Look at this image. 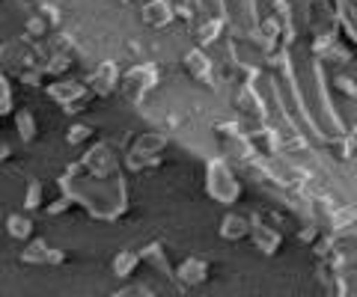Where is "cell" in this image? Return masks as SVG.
Masks as SVG:
<instances>
[{"label": "cell", "instance_id": "6da1fadb", "mask_svg": "<svg viewBox=\"0 0 357 297\" xmlns=\"http://www.w3.org/2000/svg\"><path fill=\"white\" fill-rule=\"evenodd\" d=\"M250 235H253L256 247H259L262 252H277V250H280V232L265 229L259 220H253V223H250Z\"/></svg>", "mask_w": 357, "mask_h": 297}, {"label": "cell", "instance_id": "7a4b0ae2", "mask_svg": "<svg viewBox=\"0 0 357 297\" xmlns=\"http://www.w3.org/2000/svg\"><path fill=\"white\" fill-rule=\"evenodd\" d=\"M206 271H208V265L203 259H185L182 262V268H178V282H185V285H197V282H203L206 280Z\"/></svg>", "mask_w": 357, "mask_h": 297}, {"label": "cell", "instance_id": "3957f363", "mask_svg": "<svg viewBox=\"0 0 357 297\" xmlns=\"http://www.w3.org/2000/svg\"><path fill=\"white\" fill-rule=\"evenodd\" d=\"M220 235L229 238V241L248 238V235H250V220H244V217H238V214H229L227 220H223V226H220Z\"/></svg>", "mask_w": 357, "mask_h": 297}, {"label": "cell", "instance_id": "277c9868", "mask_svg": "<svg viewBox=\"0 0 357 297\" xmlns=\"http://www.w3.org/2000/svg\"><path fill=\"white\" fill-rule=\"evenodd\" d=\"M66 256L57 250H51L45 241H36V244H30L27 252H24V262H51V265H60Z\"/></svg>", "mask_w": 357, "mask_h": 297}, {"label": "cell", "instance_id": "5b68a950", "mask_svg": "<svg viewBox=\"0 0 357 297\" xmlns=\"http://www.w3.org/2000/svg\"><path fill=\"white\" fill-rule=\"evenodd\" d=\"M6 229H9V235L13 238H30L33 235V223L27 217H21V214H13L6 220Z\"/></svg>", "mask_w": 357, "mask_h": 297}, {"label": "cell", "instance_id": "8992f818", "mask_svg": "<svg viewBox=\"0 0 357 297\" xmlns=\"http://www.w3.org/2000/svg\"><path fill=\"white\" fill-rule=\"evenodd\" d=\"M146 21H149V24H167V21H173V15L170 13H167V3H164V0H155V3H149L146 6Z\"/></svg>", "mask_w": 357, "mask_h": 297}, {"label": "cell", "instance_id": "52a82bcc", "mask_svg": "<svg viewBox=\"0 0 357 297\" xmlns=\"http://www.w3.org/2000/svg\"><path fill=\"white\" fill-rule=\"evenodd\" d=\"M137 256H134L131 250H122L119 256H116V262H114V271H116V277H128V273L134 271V265H137Z\"/></svg>", "mask_w": 357, "mask_h": 297}, {"label": "cell", "instance_id": "ba28073f", "mask_svg": "<svg viewBox=\"0 0 357 297\" xmlns=\"http://www.w3.org/2000/svg\"><path fill=\"white\" fill-rule=\"evenodd\" d=\"M15 122H18V131H21V140L30 143L33 137H36V119H33L27 110H21V113L15 116Z\"/></svg>", "mask_w": 357, "mask_h": 297}, {"label": "cell", "instance_id": "9c48e42d", "mask_svg": "<svg viewBox=\"0 0 357 297\" xmlns=\"http://www.w3.org/2000/svg\"><path fill=\"white\" fill-rule=\"evenodd\" d=\"M39 205H42V188H39V184H30L24 208H27V211H33V208H39Z\"/></svg>", "mask_w": 357, "mask_h": 297}, {"label": "cell", "instance_id": "30bf717a", "mask_svg": "<svg viewBox=\"0 0 357 297\" xmlns=\"http://www.w3.org/2000/svg\"><path fill=\"white\" fill-rule=\"evenodd\" d=\"M72 131H75V134H69V143H77V140H81V137H84V140L89 137V128H84V125H75Z\"/></svg>", "mask_w": 357, "mask_h": 297}, {"label": "cell", "instance_id": "8fae6325", "mask_svg": "<svg viewBox=\"0 0 357 297\" xmlns=\"http://www.w3.org/2000/svg\"><path fill=\"white\" fill-rule=\"evenodd\" d=\"M6 155H9V146H6L3 140H0V158H6Z\"/></svg>", "mask_w": 357, "mask_h": 297}]
</instances>
